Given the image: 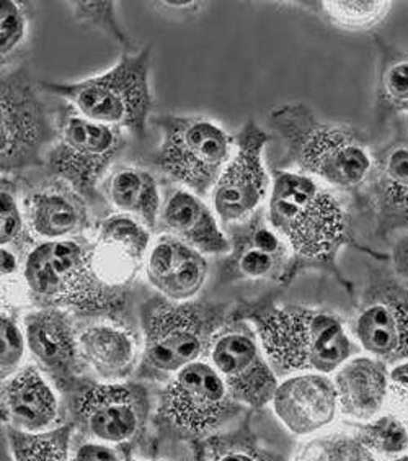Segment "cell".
Here are the masks:
<instances>
[{
	"instance_id": "28",
	"label": "cell",
	"mask_w": 408,
	"mask_h": 461,
	"mask_svg": "<svg viewBox=\"0 0 408 461\" xmlns=\"http://www.w3.org/2000/svg\"><path fill=\"white\" fill-rule=\"evenodd\" d=\"M356 434L376 456L387 460L408 450V427L394 414H381L356 427Z\"/></svg>"
},
{
	"instance_id": "7",
	"label": "cell",
	"mask_w": 408,
	"mask_h": 461,
	"mask_svg": "<svg viewBox=\"0 0 408 461\" xmlns=\"http://www.w3.org/2000/svg\"><path fill=\"white\" fill-rule=\"evenodd\" d=\"M144 366L175 375L195 364L217 332L224 308L155 296L142 308Z\"/></svg>"
},
{
	"instance_id": "4",
	"label": "cell",
	"mask_w": 408,
	"mask_h": 461,
	"mask_svg": "<svg viewBox=\"0 0 408 461\" xmlns=\"http://www.w3.org/2000/svg\"><path fill=\"white\" fill-rule=\"evenodd\" d=\"M28 292L41 308L79 314H118L128 306L129 290L103 280L93 262L92 242H40L23 264Z\"/></svg>"
},
{
	"instance_id": "21",
	"label": "cell",
	"mask_w": 408,
	"mask_h": 461,
	"mask_svg": "<svg viewBox=\"0 0 408 461\" xmlns=\"http://www.w3.org/2000/svg\"><path fill=\"white\" fill-rule=\"evenodd\" d=\"M338 406L345 416L368 422L381 416L391 391L389 365L371 355H353L333 375Z\"/></svg>"
},
{
	"instance_id": "38",
	"label": "cell",
	"mask_w": 408,
	"mask_h": 461,
	"mask_svg": "<svg viewBox=\"0 0 408 461\" xmlns=\"http://www.w3.org/2000/svg\"><path fill=\"white\" fill-rule=\"evenodd\" d=\"M71 461H120L118 455L107 444H84L74 452Z\"/></svg>"
},
{
	"instance_id": "17",
	"label": "cell",
	"mask_w": 408,
	"mask_h": 461,
	"mask_svg": "<svg viewBox=\"0 0 408 461\" xmlns=\"http://www.w3.org/2000/svg\"><path fill=\"white\" fill-rule=\"evenodd\" d=\"M27 346L40 366L56 382L71 386L82 372L79 338L67 311L38 308L23 320Z\"/></svg>"
},
{
	"instance_id": "14",
	"label": "cell",
	"mask_w": 408,
	"mask_h": 461,
	"mask_svg": "<svg viewBox=\"0 0 408 461\" xmlns=\"http://www.w3.org/2000/svg\"><path fill=\"white\" fill-rule=\"evenodd\" d=\"M149 411L147 394L137 384L103 383L82 391L75 416L102 444H123L139 434Z\"/></svg>"
},
{
	"instance_id": "9",
	"label": "cell",
	"mask_w": 408,
	"mask_h": 461,
	"mask_svg": "<svg viewBox=\"0 0 408 461\" xmlns=\"http://www.w3.org/2000/svg\"><path fill=\"white\" fill-rule=\"evenodd\" d=\"M239 409L213 365L198 360L172 376L160 401V420L182 438H203L219 430Z\"/></svg>"
},
{
	"instance_id": "30",
	"label": "cell",
	"mask_w": 408,
	"mask_h": 461,
	"mask_svg": "<svg viewBox=\"0 0 408 461\" xmlns=\"http://www.w3.org/2000/svg\"><path fill=\"white\" fill-rule=\"evenodd\" d=\"M297 461H377V456L356 432H332L306 445Z\"/></svg>"
},
{
	"instance_id": "23",
	"label": "cell",
	"mask_w": 408,
	"mask_h": 461,
	"mask_svg": "<svg viewBox=\"0 0 408 461\" xmlns=\"http://www.w3.org/2000/svg\"><path fill=\"white\" fill-rule=\"evenodd\" d=\"M2 416L13 429L40 434L59 416L56 393L35 366L20 368L2 384Z\"/></svg>"
},
{
	"instance_id": "43",
	"label": "cell",
	"mask_w": 408,
	"mask_h": 461,
	"mask_svg": "<svg viewBox=\"0 0 408 461\" xmlns=\"http://www.w3.org/2000/svg\"><path fill=\"white\" fill-rule=\"evenodd\" d=\"M407 427H408V419H407Z\"/></svg>"
},
{
	"instance_id": "27",
	"label": "cell",
	"mask_w": 408,
	"mask_h": 461,
	"mask_svg": "<svg viewBox=\"0 0 408 461\" xmlns=\"http://www.w3.org/2000/svg\"><path fill=\"white\" fill-rule=\"evenodd\" d=\"M7 434L13 461H67L72 426L40 434L10 427Z\"/></svg>"
},
{
	"instance_id": "34",
	"label": "cell",
	"mask_w": 408,
	"mask_h": 461,
	"mask_svg": "<svg viewBox=\"0 0 408 461\" xmlns=\"http://www.w3.org/2000/svg\"><path fill=\"white\" fill-rule=\"evenodd\" d=\"M71 7L79 22L102 30L111 36L116 43L129 48L128 36L118 27L113 2H71Z\"/></svg>"
},
{
	"instance_id": "33",
	"label": "cell",
	"mask_w": 408,
	"mask_h": 461,
	"mask_svg": "<svg viewBox=\"0 0 408 461\" xmlns=\"http://www.w3.org/2000/svg\"><path fill=\"white\" fill-rule=\"evenodd\" d=\"M27 216L23 208L18 204L17 196L9 190L4 180L0 195V242L2 248L20 250L25 248L28 240Z\"/></svg>"
},
{
	"instance_id": "5",
	"label": "cell",
	"mask_w": 408,
	"mask_h": 461,
	"mask_svg": "<svg viewBox=\"0 0 408 461\" xmlns=\"http://www.w3.org/2000/svg\"><path fill=\"white\" fill-rule=\"evenodd\" d=\"M151 48L125 53L103 74L79 82H41V87L61 97L77 115L144 138L154 110Z\"/></svg>"
},
{
	"instance_id": "22",
	"label": "cell",
	"mask_w": 408,
	"mask_h": 461,
	"mask_svg": "<svg viewBox=\"0 0 408 461\" xmlns=\"http://www.w3.org/2000/svg\"><path fill=\"white\" fill-rule=\"evenodd\" d=\"M368 200L381 236L408 230L407 144L394 146L374 162L368 178Z\"/></svg>"
},
{
	"instance_id": "24",
	"label": "cell",
	"mask_w": 408,
	"mask_h": 461,
	"mask_svg": "<svg viewBox=\"0 0 408 461\" xmlns=\"http://www.w3.org/2000/svg\"><path fill=\"white\" fill-rule=\"evenodd\" d=\"M80 354L84 362L107 380H125L134 370L137 358V342L133 332L113 324H97L79 336Z\"/></svg>"
},
{
	"instance_id": "3",
	"label": "cell",
	"mask_w": 408,
	"mask_h": 461,
	"mask_svg": "<svg viewBox=\"0 0 408 461\" xmlns=\"http://www.w3.org/2000/svg\"><path fill=\"white\" fill-rule=\"evenodd\" d=\"M270 123L286 142L288 159L324 185L355 190L373 172V156L359 134L322 120L304 104L273 108Z\"/></svg>"
},
{
	"instance_id": "25",
	"label": "cell",
	"mask_w": 408,
	"mask_h": 461,
	"mask_svg": "<svg viewBox=\"0 0 408 461\" xmlns=\"http://www.w3.org/2000/svg\"><path fill=\"white\" fill-rule=\"evenodd\" d=\"M107 194L118 212L155 230L162 204L157 180L149 170L134 166L116 169L108 178Z\"/></svg>"
},
{
	"instance_id": "18",
	"label": "cell",
	"mask_w": 408,
	"mask_h": 461,
	"mask_svg": "<svg viewBox=\"0 0 408 461\" xmlns=\"http://www.w3.org/2000/svg\"><path fill=\"white\" fill-rule=\"evenodd\" d=\"M209 274L208 260L200 250L169 234L152 242L146 258V276L152 286L170 302L195 298Z\"/></svg>"
},
{
	"instance_id": "42",
	"label": "cell",
	"mask_w": 408,
	"mask_h": 461,
	"mask_svg": "<svg viewBox=\"0 0 408 461\" xmlns=\"http://www.w3.org/2000/svg\"><path fill=\"white\" fill-rule=\"evenodd\" d=\"M387 461H408V453H404V455H399V456H395V458H391V460Z\"/></svg>"
},
{
	"instance_id": "16",
	"label": "cell",
	"mask_w": 408,
	"mask_h": 461,
	"mask_svg": "<svg viewBox=\"0 0 408 461\" xmlns=\"http://www.w3.org/2000/svg\"><path fill=\"white\" fill-rule=\"evenodd\" d=\"M242 226L226 262V274L232 280H286L293 276V250L268 218L255 214Z\"/></svg>"
},
{
	"instance_id": "8",
	"label": "cell",
	"mask_w": 408,
	"mask_h": 461,
	"mask_svg": "<svg viewBox=\"0 0 408 461\" xmlns=\"http://www.w3.org/2000/svg\"><path fill=\"white\" fill-rule=\"evenodd\" d=\"M2 176L45 166V151L53 146L58 130L25 66L2 72ZM51 149V148H49Z\"/></svg>"
},
{
	"instance_id": "29",
	"label": "cell",
	"mask_w": 408,
	"mask_h": 461,
	"mask_svg": "<svg viewBox=\"0 0 408 461\" xmlns=\"http://www.w3.org/2000/svg\"><path fill=\"white\" fill-rule=\"evenodd\" d=\"M391 9L392 2L379 0L322 2V10L330 22L348 32H363L379 25Z\"/></svg>"
},
{
	"instance_id": "41",
	"label": "cell",
	"mask_w": 408,
	"mask_h": 461,
	"mask_svg": "<svg viewBox=\"0 0 408 461\" xmlns=\"http://www.w3.org/2000/svg\"><path fill=\"white\" fill-rule=\"evenodd\" d=\"M195 4L196 2H160L162 7L175 10L195 9Z\"/></svg>"
},
{
	"instance_id": "20",
	"label": "cell",
	"mask_w": 408,
	"mask_h": 461,
	"mask_svg": "<svg viewBox=\"0 0 408 461\" xmlns=\"http://www.w3.org/2000/svg\"><path fill=\"white\" fill-rule=\"evenodd\" d=\"M159 226L164 234L187 242L201 254H231L232 240L222 230L213 208L187 188L175 190L162 204Z\"/></svg>"
},
{
	"instance_id": "1",
	"label": "cell",
	"mask_w": 408,
	"mask_h": 461,
	"mask_svg": "<svg viewBox=\"0 0 408 461\" xmlns=\"http://www.w3.org/2000/svg\"><path fill=\"white\" fill-rule=\"evenodd\" d=\"M267 218L293 250L296 266L335 267L340 249L351 242L343 204L327 186L302 172H276Z\"/></svg>"
},
{
	"instance_id": "10",
	"label": "cell",
	"mask_w": 408,
	"mask_h": 461,
	"mask_svg": "<svg viewBox=\"0 0 408 461\" xmlns=\"http://www.w3.org/2000/svg\"><path fill=\"white\" fill-rule=\"evenodd\" d=\"M125 148V131L90 122L74 112L59 122L58 138L46 154V166L54 177L80 195L95 198L100 178Z\"/></svg>"
},
{
	"instance_id": "6",
	"label": "cell",
	"mask_w": 408,
	"mask_h": 461,
	"mask_svg": "<svg viewBox=\"0 0 408 461\" xmlns=\"http://www.w3.org/2000/svg\"><path fill=\"white\" fill-rule=\"evenodd\" d=\"M155 123L162 142L154 164L196 195L211 194L235 151V138L203 116H157Z\"/></svg>"
},
{
	"instance_id": "39",
	"label": "cell",
	"mask_w": 408,
	"mask_h": 461,
	"mask_svg": "<svg viewBox=\"0 0 408 461\" xmlns=\"http://www.w3.org/2000/svg\"><path fill=\"white\" fill-rule=\"evenodd\" d=\"M392 264L397 276L408 278V232L397 240L392 250Z\"/></svg>"
},
{
	"instance_id": "11",
	"label": "cell",
	"mask_w": 408,
	"mask_h": 461,
	"mask_svg": "<svg viewBox=\"0 0 408 461\" xmlns=\"http://www.w3.org/2000/svg\"><path fill=\"white\" fill-rule=\"evenodd\" d=\"M353 336L366 354L387 365L408 358V288L389 270H369Z\"/></svg>"
},
{
	"instance_id": "36",
	"label": "cell",
	"mask_w": 408,
	"mask_h": 461,
	"mask_svg": "<svg viewBox=\"0 0 408 461\" xmlns=\"http://www.w3.org/2000/svg\"><path fill=\"white\" fill-rule=\"evenodd\" d=\"M213 461H284L275 453L267 452L257 448L253 445L244 444H229L226 447H219L214 452Z\"/></svg>"
},
{
	"instance_id": "40",
	"label": "cell",
	"mask_w": 408,
	"mask_h": 461,
	"mask_svg": "<svg viewBox=\"0 0 408 461\" xmlns=\"http://www.w3.org/2000/svg\"><path fill=\"white\" fill-rule=\"evenodd\" d=\"M391 388H395L402 394L408 396V358L392 365Z\"/></svg>"
},
{
	"instance_id": "2",
	"label": "cell",
	"mask_w": 408,
	"mask_h": 461,
	"mask_svg": "<svg viewBox=\"0 0 408 461\" xmlns=\"http://www.w3.org/2000/svg\"><path fill=\"white\" fill-rule=\"evenodd\" d=\"M250 321L271 366L281 373L337 372L355 355L345 322L329 311L286 304L252 311Z\"/></svg>"
},
{
	"instance_id": "15",
	"label": "cell",
	"mask_w": 408,
	"mask_h": 461,
	"mask_svg": "<svg viewBox=\"0 0 408 461\" xmlns=\"http://www.w3.org/2000/svg\"><path fill=\"white\" fill-rule=\"evenodd\" d=\"M273 411L294 435L317 434L329 427L340 411L333 378L324 373H297L278 384Z\"/></svg>"
},
{
	"instance_id": "13",
	"label": "cell",
	"mask_w": 408,
	"mask_h": 461,
	"mask_svg": "<svg viewBox=\"0 0 408 461\" xmlns=\"http://www.w3.org/2000/svg\"><path fill=\"white\" fill-rule=\"evenodd\" d=\"M209 357L235 400L253 408L273 401L279 383L257 334L242 326L217 330L209 344Z\"/></svg>"
},
{
	"instance_id": "32",
	"label": "cell",
	"mask_w": 408,
	"mask_h": 461,
	"mask_svg": "<svg viewBox=\"0 0 408 461\" xmlns=\"http://www.w3.org/2000/svg\"><path fill=\"white\" fill-rule=\"evenodd\" d=\"M27 338L23 326H20L17 318L2 308L0 321V370L2 380H7L13 373L22 368V362L27 350Z\"/></svg>"
},
{
	"instance_id": "31",
	"label": "cell",
	"mask_w": 408,
	"mask_h": 461,
	"mask_svg": "<svg viewBox=\"0 0 408 461\" xmlns=\"http://www.w3.org/2000/svg\"><path fill=\"white\" fill-rule=\"evenodd\" d=\"M379 100L391 113L408 115V53L392 50L384 56L379 77Z\"/></svg>"
},
{
	"instance_id": "12",
	"label": "cell",
	"mask_w": 408,
	"mask_h": 461,
	"mask_svg": "<svg viewBox=\"0 0 408 461\" xmlns=\"http://www.w3.org/2000/svg\"><path fill=\"white\" fill-rule=\"evenodd\" d=\"M270 134L253 120L235 136V151L211 192L214 213L224 224H242L255 216L270 196L271 180L265 166Z\"/></svg>"
},
{
	"instance_id": "26",
	"label": "cell",
	"mask_w": 408,
	"mask_h": 461,
	"mask_svg": "<svg viewBox=\"0 0 408 461\" xmlns=\"http://www.w3.org/2000/svg\"><path fill=\"white\" fill-rule=\"evenodd\" d=\"M98 244L125 254L139 264H146L151 250V230L144 222L129 214L118 213L110 216L98 228Z\"/></svg>"
},
{
	"instance_id": "19",
	"label": "cell",
	"mask_w": 408,
	"mask_h": 461,
	"mask_svg": "<svg viewBox=\"0 0 408 461\" xmlns=\"http://www.w3.org/2000/svg\"><path fill=\"white\" fill-rule=\"evenodd\" d=\"M23 212L28 230L43 242L72 240L89 224L82 195L63 180L31 190L23 200Z\"/></svg>"
},
{
	"instance_id": "37",
	"label": "cell",
	"mask_w": 408,
	"mask_h": 461,
	"mask_svg": "<svg viewBox=\"0 0 408 461\" xmlns=\"http://www.w3.org/2000/svg\"><path fill=\"white\" fill-rule=\"evenodd\" d=\"M0 262H2V298H5L12 290L15 292V285L20 278H23V267L20 266L17 252L7 248H2L0 250Z\"/></svg>"
},
{
	"instance_id": "35",
	"label": "cell",
	"mask_w": 408,
	"mask_h": 461,
	"mask_svg": "<svg viewBox=\"0 0 408 461\" xmlns=\"http://www.w3.org/2000/svg\"><path fill=\"white\" fill-rule=\"evenodd\" d=\"M27 14L20 2L2 0L0 2V54L5 62L7 56L13 53L23 43L27 36Z\"/></svg>"
}]
</instances>
